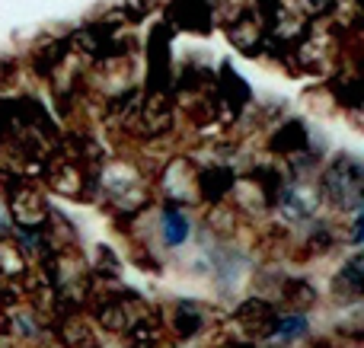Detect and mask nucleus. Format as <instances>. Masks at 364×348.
I'll return each mask as SVG.
<instances>
[{"instance_id":"f257e3e1","label":"nucleus","mask_w":364,"mask_h":348,"mask_svg":"<svg viewBox=\"0 0 364 348\" xmlns=\"http://www.w3.org/2000/svg\"><path fill=\"white\" fill-rule=\"evenodd\" d=\"M320 202L333 205L339 214H358L361 202H364V170L361 160L352 153H339L326 163L320 176Z\"/></svg>"},{"instance_id":"f03ea898","label":"nucleus","mask_w":364,"mask_h":348,"mask_svg":"<svg viewBox=\"0 0 364 348\" xmlns=\"http://www.w3.org/2000/svg\"><path fill=\"white\" fill-rule=\"evenodd\" d=\"M96 192L106 195V205L119 214H138L151 205V185L132 163H109L96 176Z\"/></svg>"},{"instance_id":"7ed1b4c3","label":"nucleus","mask_w":364,"mask_h":348,"mask_svg":"<svg viewBox=\"0 0 364 348\" xmlns=\"http://www.w3.org/2000/svg\"><path fill=\"white\" fill-rule=\"evenodd\" d=\"M230 320L240 332L237 342H256V339L265 342L269 332H272V326H275V320H278V307L265 298H246L243 304L233 310Z\"/></svg>"},{"instance_id":"20e7f679","label":"nucleus","mask_w":364,"mask_h":348,"mask_svg":"<svg viewBox=\"0 0 364 348\" xmlns=\"http://www.w3.org/2000/svg\"><path fill=\"white\" fill-rule=\"evenodd\" d=\"M6 195H10V217L16 230H45L51 208L38 195V189H32L29 183H16Z\"/></svg>"},{"instance_id":"39448f33","label":"nucleus","mask_w":364,"mask_h":348,"mask_svg":"<svg viewBox=\"0 0 364 348\" xmlns=\"http://www.w3.org/2000/svg\"><path fill=\"white\" fill-rule=\"evenodd\" d=\"M227 38H230L243 55H256V51L265 48V42H272L269 29H265L262 16H259L256 10H243L233 19H227Z\"/></svg>"},{"instance_id":"423d86ee","label":"nucleus","mask_w":364,"mask_h":348,"mask_svg":"<svg viewBox=\"0 0 364 348\" xmlns=\"http://www.w3.org/2000/svg\"><path fill=\"white\" fill-rule=\"evenodd\" d=\"M208 326V313L198 300H176L166 313V339L176 342H188Z\"/></svg>"},{"instance_id":"0eeeda50","label":"nucleus","mask_w":364,"mask_h":348,"mask_svg":"<svg viewBox=\"0 0 364 348\" xmlns=\"http://www.w3.org/2000/svg\"><path fill=\"white\" fill-rule=\"evenodd\" d=\"M170 19L173 26L205 36L218 23V4L214 0H170Z\"/></svg>"},{"instance_id":"6e6552de","label":"nucleus","mask_w":364,"mask_h":348,"mask_svg":"<svg viewBox=\"0 0 364 348\" xmlns=\"http://www.w3.org/2000/svg\"><path fill=\"white\" fill-rule=\"evenodd\" d=\"M160 236H164V246H170V249L186 246L188 236H192V217H188V211L176 208V205H164L160 208Z\"/></svg>"},{"instance_id":"1a4fd4ad","label":"nucleus","mask_w":364,"mask_h":348,"mask_svg":"<svg viewBox=\"0 0 364 348\" xmlns=\"http://www.w3.org/2000/svg\"><path fill=\"white\" fill-rule=\"evenodd\" d=\"M364 291V259L352 256V259L342 262V268L333 278V294L339 300H358Z\"/></svg>"},{"instance_id":"9d476101","label":"nucleus","mask_w":364,"mask_h":348,"mask_svg":"<svg viewBox=\"0 0 364 348\" xmlns=\"http://www.w3.org/2000/svg\"><path fill=\"white\" fill-rule=\"evenodd\" d=\"M58 339L64 348H96V332L83 313H64L58 323Z\"/></svg>"},{"instance_id":"9b49d317","label":"nucleus","mask_w":364,"mask_h":348,"mask_svg":"<svg viewBox=\"0 0 364 348\" xmlns=\"http://www.w3.org/2000/svg\"><path fill=\"white\" fill-rule=\"evenodd\" d=\"M316 304V288L304 278H288L282 281V307L284 313H304L307 307Z\"/></svg>"},{"instance_id":"f8f14e48","label":"nucleus","mask_w":364,"mask_h":348,"mask_svg":"<svg viewBox=\"0 0 364 348\" xmlns=\"http://www.w3.org/2000/svg\"><path fill=\"white\" fill-rule=\"evenodd\" d=\"M307 330H310V320L304 317V313H278V320H275V326H272L265 342H278V345L294 342V339L307 336Z\"/></svg>"},{"instance_id":"ddd939ff","label":"nucleus","mask_w":364,"mask_h":348,"mask_svg":"<svg viewBox=\"0 0 364 348\" xmlns=\"http://www.w3.org/2000/svg\"><path fill=\"white\" fill-rule=\"evenodd\" d=\"M307 348H342V342L333 339V336H320V339H310Z\"/></svg>"},{"instance_id":"4468645a","label":"nucleus","mask_w":364,"mask_h":348,"mask_svg":"<svg viewBox=\"0 0 364 348\" xmlns=\"http://www.w3.org/2000/svg\"><path fill=\"white\" fill-rule=\"evenodd\" d=\"M0 348H16V345H13V339H6V336H0Z\"/></svg>"},{"instance_id":"2eb2a0df","label":"nucleus","mask_w":364,"mask_h":348,"mask_svg":"<svg viewBox=\"0 0 364 348\" xmlns=\"http://www.w3.org/2000/svg\"><path fill=\"white\" fill-rule=\"evenodd\" d=\"M348 4H352V6H355V0H348Z\"/></svg>"}]
</instances>
